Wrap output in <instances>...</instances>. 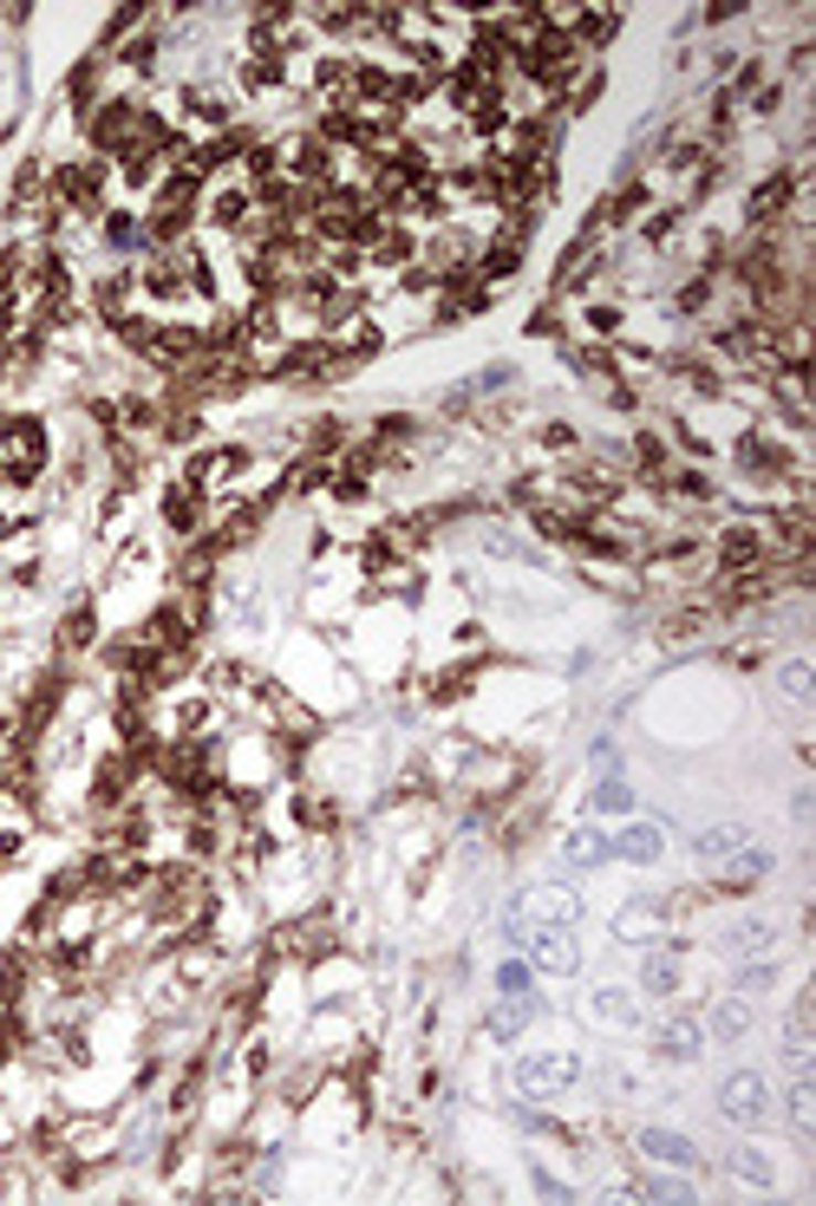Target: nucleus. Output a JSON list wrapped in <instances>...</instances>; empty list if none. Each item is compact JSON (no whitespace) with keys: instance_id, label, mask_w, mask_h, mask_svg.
<instances>
[{"instance_id":"f8f14e48","label":"nucleus","mask_w":816,"mask_h":1206,"mask_svg":"<svg viewBox=\"0 0 816 1206\" xmlns=\"http://www.w3.org/2000/svg\"><path fill=\"white\" fill-rule=\"evenodd\" d=\"M614 33H621V7H582V13H575V26H569V40H575V53H582V60L601 53Z\"/></svg>"},{"instance_id":"2eb2a0df","label":"nucleus","mask_w":816,"mask_h":1206,"mask_svg":"<svg viewBox=\"0 0 816 1206\" xmlns=\"http://www.w3.org/2000/svg\"><path fill=\"white\" fill-rule=\"evenodd\" d=\"M92 639H98V613H92V600H73L66 613H60V652H92Z\"/></svg>"},{"instance_id":"a211bd4d","label":"nucleus","mask_w":816,"mask_h":1206,"mask_svg":"<svg viewBox=\"0 0 816 1206\" xmlns=\"http://www.w3.org/2000/svg\"><path fill=\"white\" fill-rule=\"evenodd\" d=\"M562 861H569L575 874H594V867L607 861V835H601V829H575V835L562 842Z\"/></svg>"},{"instance_id":"9d476101","label":"nucleus","mask_w":816,"mask_h":1206,"mask_svg":"<svg viewBox=\"0 0 816 1206\" xmlns=\"http://www.w3.org/2000/svg\"><path fill=\"white\" fill-rule=\"evenodd\" d=\"M699 1031H706V1044H744L751 1037V997H719L706 1017H699Z\"/></svg>"},{"instance_id":"423d86ee","label":"nucleus","mask_w":816,"mask_h":1206,"mask_svg":"<svg viewBox=\"0 0 816 1206\" xmlns=\"http://www.w3.org/2000/svg\"><path fill=\"white\" fill-rule=\"evenodd\" d=\"M647 1050H654L660 1064H699L706 1031H699V1017H667V1024H654V1031H647Z\"/></svg>"},{"instance_id":"4be33fe9","label":"nucleus","mask_w":816,"mask_h":1206,"mask_svg":"<svg viewBox=\"0 0 816 1206\" xmlns=\"http://www.w3.org/2000/svg\"><path fill=\"white\" fill-rule=\"evenodd\" d=\"M732 985H739V997L771 992V985H777V965H771V952H764V959H739V965H732Z\"/></svg>"},{"instance_id":"20e7f679","label":"nucleus","mask_w":816,"mask_h":1206,"mask_svg":"<svg viewBox=\"0 0 816 1206\" xmlns=\"http://www.w3.org/2000/svg\"><path fill=\"white\" fill-rule=\"evenodd\" d=\"M510 920L522 926H575L582 920V894L562 887V881H542V887H522L510 900Z\"/></svg>"},{"instance_id":"dca6fc26","label":"nucleus","mask_w":816,"mask_h":1206,"mask_svg":"<svg viewBox=\"0 0 816 1206\" xmlns=\"http://www.w3.org/2000/svg\"><path fill=\"white\" fill-rule=\"evenodd\" d=\"M744 842H751V835H744V822H712V829H699V835H692V854L719 867V861H725V854H739Z\"/></svg>"},{"instance_id":"aec40b11","label":"nucleus","mask_w":816,"mask_h":1206,"mask_svg":"<svg viewBox=\"0 0 816 1206\" xmlns=\"http://www.w3.org/2000/svg\"><path fill=\"white\" fill-rule=\"evenodd\" d=\"M725 1174H739L744 1187H771V1181H777L771 1154H757V1148H732V1154H725Z\"/></svg>"},{"instance_id":"4468645a","label":"nucleus","mask_w":816,"mask_h":1206,"mask_svg":"<svg viewBox=\"0 0 816 1206\" xmlns=\"http://www.w3.org/2000/svg\"><path fill=\"white\" fill-rule=\"evenodd\" d=\"M607 861H660V829L654 822H634V829L607 835Z\"/></svg>"},{"instance_id":"6ab92c4d","label":"nucleus","mask_w":816,"mask_h":1206,"mask_svg":"<svg viewBox=\"0 0 816 1206\" xmlns=\"http://www.w3.org/2000/svg\"><path fill=\"white\" fill-rule=\"evenodd\" d=\"M589 809H594V815H634V789L621 782V770H607V777L594 782Z\"/></svg>"},{"instance_id":"f257e3e1","label":"nucleus","mask_w":816,"mask_h":1206,"mask_svg":"<svg viewBox=\"0 0 816 1206\" xmlns=\"http://www.w3.org/2000/svg\"><path fill=\"white\" fill-rule=\"evenodd\" d=\"M522 959L536 965V979H575L582 972V939H575V926H529Z\"/></svg>"},{"instance_id":"412c9836","label":"nucleus","mask_w":816,"mask_h":1206,"mask_svg":"<svg viewBox=\"0 0 816 1206\" xmlns=\"http://www.w3.org/2000/svg\"><path fill=\"white\" fill-rule=\"evenodd\" d=\"M791 1135H797V1141L816 1135V1089H810V1076H791Z\"/></svg>"},{"instance_id":"5701e85b","label":"nucleus","mask_w":816,"mask_h":1206,"mask_svg":"<svg viewBox=\"0 0 816 1206\" xmlns=\"http://www.w3.org/2000/svg\"><path fill=\"white\" fill-rule=\"evenodd\" d=\"M777 685H784V698L810 705V692H816V672H810V659H784V665H777Z\"/></svg>"},{"instance_id":"9b49d317","label":"nucleus","mask_w":816,"mask_h":1206,"mask_svg":"<svg viewBox=\"0 0 816 1206\" xmlns=\"http://www.w3.org/2000/svg\"><path fill=\"white\" fill-rule=\"evenodd\" d=\"M719 952H732V959H764V952H777V926L771 920H732L719 932Z\"/></svg>"},{"instance_id":"f03ea898","label":"nucleus","mask_w":816,"mask_h":1206,"mask_svg":"<svg viewBox=\"0 0 816 1206\" xmlns=\"http://www.w3.org/2000/svg\"><path fill=\"white\" fill-rule=\"evenodd\" d=\"M582 1082V1064L569 1050H542V1057H522L517 1064V1096L522 1102H555Z\"/></svg>"},{"instance_id":"b1692460","label":"nucleus","mask_w":816,"mask_h":1206,"mask_svg":"<svg viewBox=\"0 0 816 1206\" xmlns=\"http://www.w3.org/2000/svg\"><path fill=\"white\" fill-rule=\"evenodd\" d=\"M529 985H536V965L529 959H504L497 965V997H529Z\"/></svg>"},{"instance_id":"bb28decb","label":"nucleus","mask_w":816,"mask_h":1206,"mask_svg":"<svg viewBox=\"0 0 816 1206\" xmlns=\"http://www.w3.org/2000/svg\"><path fill=\"white\" fill-rule=\"evenodd\" d=\"M529 1181H536V1194H542V1200H569V1187H562V1181H555V1174H542V1167H536V1174H529Z\"/></svg>"},{"instance_id":"0eeeda50","label":"nucleus","mask_w":816,"mask_h":1206,"mask_svg":"<svg viewBox=\"0 0 816 1206\" xmlns=\"http://www.w3.org/2000/svg\"><path fill=\"white\" fill-rule=\"evenodd\" d=\"M660 932H667V900H660V894L627 900V907H621V920H614V939H627V946H654Z\"/></svg>"},{"instance_id":"39448f33","label":"nucleus","mask_w":816,"mask_h":1206,"mask_svg":"<svg viewBox=\"0 0 816 1206\" xmlns=\"http://www.w3.org/2000/svg\"><path fill=\"white\" fill-rule=\"evenodd\" d=\"M797 183H804L797 170H771V177H764V183H757V190L744 196V222H751V228H777V222L791 215V203L804 196Z\"/></svg>"},{"instance_id":"a878e982","label":"nucleus","mask_w":816,"mask_h":1206,"mask_svg":"<svg viewBox=\"0 0 816 1206\" xmlns=\"http://www.w3.org/2000/svg\"><path fill=\"white\" fill-rule=\"evenodd\" d=\"M589 327H594V333H614V327H621V307L594 300V307H589Z\"/></svg>"},{"instance_id":"393cba45","label":"nucleus","mask_w":816,"mask_h":1206,"mask_svg":"<svg viewBox=\"0 0 816 1206\" xmlns=\"http://www.w3.org/2000/svg\"><path fill=\"white\" fill-rule=\"evenodd\" d=\"M542 444H549L555 457H575V444H582V437H575V425H542Z\"/></svg>"},{"instance_id":"7ed1b4c3","label":"nucleus","mask_w":816,"mask_h":1206,"mask_svg":"<svg viewBox=\"0 0 816 1206\" xmlns=\"http://www.w3.org/2000/svg\"><path fill=\"white\" fill-rule=\"evenodd\" d=\"M771 1109H777V1096H771V1082H764L757 1069H732V1076L719 1082V1116H725V1122H739V1129H764V1122H771Z\"/></svg>"},{"instance_id":"6e6552de","label":"nucleus","mask_w":816,"mask_h":1206,"mask_svg":"<svg viewBox=\"0 0 816 1206\" xmlns=\"http://www.w3.org/2000/svg\"><path fill=\"white\" fill-rule=\"evenodd\" d=\"M203 522H210V497L197 483H170L163 490V529L170 535H203Z\"/></svg>"},{"instance_id":"f3484780","label":"nucleus","mask_w":816,"mask_h":1206,"mask_svg":"<svg viewBox=\"0 0 816 1206\" xmlns=\"http://www.w3.org/2000/svg\"><path fill=\"white\" fill-rule=\"evenodd\" d=\"M589 1017L614 1024V1031H634V1024H640V1011H634V992H614V985H601V992L589 997Z\"/></svg>"},{"instance_id":"cd10ccee","label":"nucleus","mask_w":816,"mask_h":1206,"mask_svg":"<svg viewBox=\"0 0 816 1206\" xmlns=\"http://www.w3.org/2000/svg\"><path fill=\"white\" fill-rule=\"evenodd\" d=\"M732 665H739V672H757V665H764V652H757V645H732Z\"/></svg>"},{"instance_id":"ddd939ff","label":"nucleus","mask_w":816,"mask_h":1206,"mask_svg":"<svg viewBox=\"0 0 816 1206\" xmlns=\"http://www.w3.org/2000/svg\"><path fill=\"white\" fill-rule=\"evenodd\" d=\"M640 1154L647 1161H667V1167H699V1141H686L679 1129H640Z\"/></svg>"},{"instance_id":"1a4fd4ad","label":"nucleus","mask_w":816,"mask_h":1206,"mask_svg":"<svg viewBox=\"0 0 816 1206\" xmlns=\"http://www.w3.org/2000/svg\"><path fill=\"white\" fill-rule=\"evenodd\" d=\"M679 952H686V939H654L647 946V959H640V992L647 997H672L679 992Z\"/></svg>"}]
</instances>
